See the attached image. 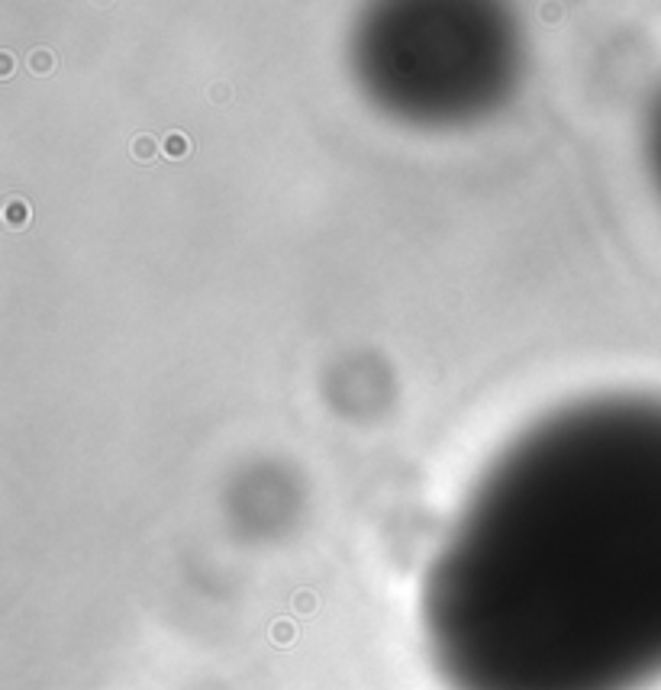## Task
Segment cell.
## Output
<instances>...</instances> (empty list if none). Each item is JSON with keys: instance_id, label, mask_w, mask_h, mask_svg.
Segmentation results:
<instances>
[{"instance_id": "obj_1", "label": "cell", "mask_w": 661, "mask_h": 690, "mask_svg": "<svg viewBox=\"0 0 661 690\" xmlns=\"http://www.w3.org/2000/svg\"><path fill=\"white\" fill-rule=\"evenodd\" d=\"M445 690L661 684V397L600 393L526 426L419 587Z\"/></svg>"}, {"instance_id": "obj_3", "label": "cell", "mask_w": 661, "mask_h": 690, "mask_svg": "<svg viewBox=\"0 0 661 690\" xmlns=\"http://www.w3.org/2000/svg\"><path fill=\"white\" fill-rule=\"evenodd\" d=\"M645 155H649V171L655 178V187L661 194V97L651 104L649 126H645Z\"/></svg>"}, {"instance_id": "obj_2", "label": "cell", "mask_w": 661, "mask_h": 690, "mask_svg": "<svg viewBox=\"0 0 661 690\" xmlns=\"http://www.w3.org/2000/svg\"><path fill=\"white\" fill-rule=\"evenodd\" d=\"M352 71L384 117L461 129L510 104L523 36L507 0H368L352 32Z\"/></svg>"}]
</instances>
